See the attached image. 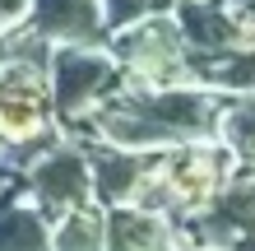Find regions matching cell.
<instances>
[{
	"label": "cell",
	"mask_w": 255,
	"mask_h": 251,
	"mask_svg": "<svg viewBox=\"0 0 255 251\" xmlns=\"http://www.w3.org/2000/svg\"><path fill=\"white\" fill-rule=\"evenodd\" d=\"M42 126V88L33 65H5L0 70V130L9 140H23Z\"/></svg>",
	"instance_id": "1"
},
{
	"label": "cell",
	"mask_w": 255,
	"mask_h": 251,
	"mask_svg": "<svg viewBox=\"0 0 255 251\" xmlns=\"http://www.w3.org/2000/svg\"><path fill=\"white\" fill-rule=\"evenodd\" d=\"M112 79H116L112 65L98 61V56H88V51L56 56V98H61V112H79L84 102H93Z\"/></svg>",
	"instance_id": "2"
},
{
	"label": "cell",
	"mask_w": 255,
	"mask_h": 251,
	"mask_svg": "<svg viewBox=\"0 0 255 251\" xmlns=\"http://www.w3.org/2000/svg\"><path fill=\"white\" fill-rule=\"evenodd\" d=\"M214 186H218V168H214V158H209V154H181L167 168V182H162V191H167L172 200H181V205L209 200V196H214Z\"/></svg>",
	"instance_id": "3"
},
{
	"label": "cell",
	"mask_w": 255,
	"mask_h": 251,
	"mask_svg": "<svg viewBox=\"0 0 255 251\" xmlns=\"http://www.w3.org/2000/svg\"><path fill=\"white\" fill-rule=\"evenodd\" d=\"M37 191L51 205H74L88 191V172H84V163L74 154H56V158H47L37 168Z\"/></svg>",
	"instance_id": "4"
},
{
	"label": "cell",
	"mask_w": 255,
	"mask_h": 251,
	"mask_svg": "<svg viewBox=\"0 0 255 251\" xmlns=\"http://www.w3.org/2000/svg\"><path fill=\"white\" fill-rule=\"evenodd\" d=\"M37 28L42 33H61V37H88L98 28V5L93 0H42Z\"/></svg>",
	"instance_id": "5"
},
{
	"label": "cell",
	"mask_w": 255,
	"mask_h": 251,
	"mask_svg": "<svg viewBox=\"0 0 255 251\" xmlns=\"http://www.w3.org/2000/svg\"><path fill=\"white\" fill-rule=\"evenodd\" d=\"M158 238H162V228L148 214H116L112 219V251H153Z\"/></svg>",
	"instance_id": "6"
},
{
	"label": "cell",
	"mask_w": 255,
	"mask_h": 251,
	"mask_svg": "<svg viewBox=\"0 0 255 251\" xmlns=\"http://www.w3.org/2000/svg\"><path fill=\"white\" fill-rule=\"evenodd\" d=\"M126 51H130L139 65H167L172 51H176V33H172L167 23H148V28H139L134 37H126Z\"/></svg>",
	"instance_id": "7"
},
{
	"label": "cell",
	"mask_w": 255,
	"mask_h": 251,
	"mask_svg": "<svg viewBox=\"0 0 255 251\" xmlns=\"http://www.w3.org/2000/svg\"><path fill=\"white\" fill-rule=\"evenodd\" d=\"M181 23H186V33H190L195 42H200V47H214V51H218V47H228V42L237 37V28H232L228 19H223V14L204 9V5H190Z\"/></svg>",
	"instance_id": "8"
},
{
	"label": "cell",
	"mask_w": 255,
	"mask_h": 251,
	"mask_svg": "<svg viewBox=\"0 0 255 251\" xmlns=\"http://www.w3.org/2000/svg\"><path fill=\"white\" fill-rule=\"evenodd\" d=\"M0 251H47V233L33 214L0 219Z\"/></svg>",
	"instance_id": "9"
},
{
	"label": "cell",
	"mask_w": 255,
	"mask_h": 251,
	"mask_svg": "<svg viewBox=\"0 0 255 251\" xmlns=\"http://www.w3.org/2000/svg\"><path fill=\"white\" fill-rule=\"evenodd\" d=\"M56 251H102V219L98 214H74L56 233Z\"/></svg>",
	"instance_id": "10"
},
{
	"label": "cell",
	"mask_w": 255,
	"mask_h": 251,
	"mask_svg": "<svg viewBox=\"0 0 255 251\" xmlns=\"http://www.w3.org/2000/svg\"><path fill=\"white\" fill-rule=\"evenodd\" d=\"M134 158H116V154H102L98 158V182H102V191L107 196H126V191L134 186Z\"/></svg>",
	"instance_id": "11"
},
{
	"label": "cell",
	"mask_w": 255,
	"mask_h": 251,
	"mask_svg": "<svg viewBox=\"0 0 255 251\" xmlns=\"http://www.w3.org/2000/svg\"><path fill=\"white\" fill-rule=\"evenodd\" d=\"M204 79L232 84V88H255V56H228V61H214V70H204Z\"/></svg>",
	"instance_id": "12"
},
{
	"label": "cell",
	"mask_w": 255,
	"mask_h": 251,
	"mask_svg": "<svg viewBox=\"0 0 255 251\" xmlns=\"http://www.w3.org/2000/svg\"><path fill=\"white\" fill-rule=\"evenodd\" d=\"M167 0H107V14H112V23H130V19H139V14L148 9H162Z\"/></svg>",
	"instance_id": "13"
},
{
	"label": "cell",
	"mask_w": 255,
	"mask_h": 251,
	"mask_svg": "<svg viewBox=\"0 0 255 251\" xmlns=\"http://www.w3.org/2000/svg\"><path fill=\"white\" fill-rule=\"evenodd\" d=\"M19 9H23V0H0V23H5V19H14Z\"/></svg>",
	"instance_id": "14"
}]
</instances>
